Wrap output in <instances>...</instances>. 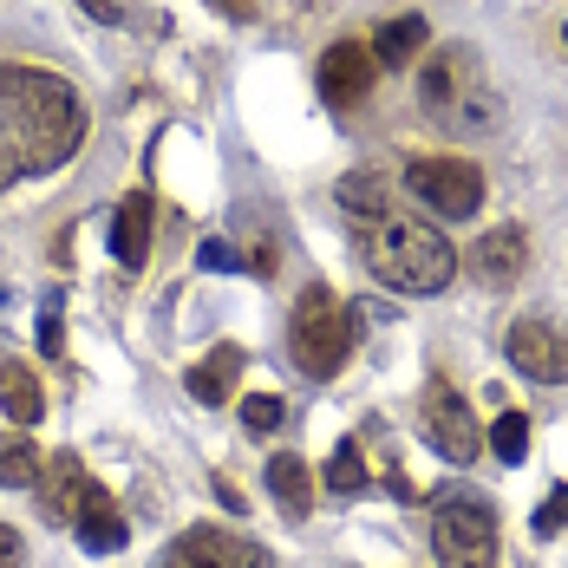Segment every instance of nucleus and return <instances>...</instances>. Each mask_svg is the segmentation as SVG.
<instances>
[{"label":"nucleus","instance_id":"423d86ee","mask_svg":"<svg viewBox=\"0 0 568 568\" xmlns=\"http://www.w3.org/2000/svg\"><path fill=\"white\" fill-rule=\"evenodd\" d=\"M405 190L445 223H464V216L484 210V171L470 158H412L405 164Z\"/></svg>","mask_w":568,"mask_h":568},{"label":"nucleus","instance_id":"dca6fc26","mask_svg":"<svg viewBox=\"0 0 568 568\" xmlns=\"http://www.w3.org/2000/svg\"><path fill=\"white\" fill-rule=\"evenodd\" d=\"M0 412H7L20 432L47 418V398H40V379H33V366H20V359H7V353H0Z\"/></svg>","mask_w":568,"mask_h":568},{"label":"nucleus","instance_id":"f3484780","mask_svg":"<svg viewBox=\"0 0 568 568\" xmlns=\"http://www.w3.org/2000/svg\"><path fill=\"white\" fill-rule=\"evenodd\" d=\"M268 490H275V504H282L294 523L314 510V470L301 464L294 452H282V457H268Z\"/></svg>","mask_w":568,"mask_h":568},{"label":"nucleus","instance_id":"7c9ffc66","mask_svg":"<svg viewBox=\"0 0 568 568\" xmlns=\"http://www.w3.org/2000/svg\"><path fill=\"white\" fill-rule=\"evenodd\" d=\"M562 47H568V27H562Z\"/></svg>","mask_w":568,"mask_h":568},{"label":"nucleus","instance_id":"2eb2a0df","mask_svg":"<svg viewBox=\"0 0 568 568\" xmlns=\"http://www.w3.org/2000/svg\"><path fill=\"white\" fill-rule=\"evenodd\" d=\"M112 255L124 262V268H138V262L151 255V196H144V190H131V196L118 203V216H112Z\"/></svg>","mask_w":568,"mask_h":568},{"label":"nucleus","instance_id":"a211bd4d","mask_svg":"<svg viewBox=\"0 0 568 568\" xmlns=\"http://www.w3.org/2000/svg\"><path fill=\"white\" fill-rule=\"evenodd\" d=\"M425 40H432L425 20H418V13H398V20H386V27L373 33V59H379V65H412Z\"/></svg>","mask_w":568,"mask_h":568},{"label":"nucleus","instance_id":"20e7f679","mask_svg":"<svg viewBox=\"0 0 568 568\" xmlns=\"http://www.w3.org/2000/svg\"><path fill=\"white\" fill-rule=\"evenodd\" d=\"M287 346H294V366H301L314 386L341 379L346 353H353V314L341 307V294H334L327 282H307V287H301L294 321H287Z\"/></svg>","mask_w":568,"mask_h":568},{"label":"nucleus","instance_id":"cd10ccee","mask_svg":"<svg viewBox=\"0 0 568 568\" xmlns=\"http://www.w3.org/2000/svg\"><path fill=\"white\" fill-rule=\"evenodd\" d=\"M79 7H85L92 20H105V27H118V20H124V0H79Z\"/></svg>","mask_w":568,"mask_h":568},{"label":"nucleus","instance_id":"393cba45","mask_svg":"<svg viewBox=\"0 0 568 568\" xmlns=\"http://www.w3.org/2000/svg\"><path fill=\"white\" fill-rule=\"evenodd\" d=\"M59 346H65V327H59V301H47V314H40V353L59 359Z\"/></svg>","mask_w":568,"mask_h":568},{"label":"nucleus","instance_id":"7ed1b4c3","mask_svg":"<svg viewBox=\"0 0 568 568\" xmlns=\"http://www.w3.org/2000/svg\"><path fill=\"white\" fill-rule=\"evenodd\" d=\"M418 99H425V112L438 118L445 131H490L497 118H504V99H497V85H490V72H484V59L470 53V47H432L425 65H418Z\"/></svg>","mask_w":568,"mask_h":568},{"label":"nucleus","instance_id":"9d476101","mask_svg":"<svg viewBox=\"0 0 568 568\" xmlns=\"http://www.w3.org/2000/svg\"><path fill=\"white\" fill-rule=\"evenodd\" d=\"M373 79H379V59H373V47H359V40H334V47L321 53V99H327L334 112L366 105V99H373Z\"/></svg>","mask_w":568,"mask_h":568},{"label":"nucleus","instance_id":"bb28decb","mask_svg":"<svg viewBox=\"0 0 568 568\" xmlns=\"http://www.w3.org/2000/svg\"><path fill=\"white\" fill-rule=\"evenodd\" d=\"M203 268H242V255L229 248V242H203V255H196Z\"/></svg>","mask_w":568,"mask_h":568},{"label":"nucleus","instance_id":"4468645a","mask_svg":"<svg viewBox=\"0 0 568 568\" xmlns=\"http://www.w3.org/2000/svg\"><path fill=\"white\" fill-rule=\"evenodd\" d=\"M242 366H248V353L242 346H210L196 366H190V398H203V405H223L229 393H235V379H242Z\"/></svg>","mask_w":568,"mask_h":568},{"label":"nucleus","instance_id":"6ab92c4d","mask_svg":"<svg viewBox=\"0 0 568 568\" xmlns=\"http://www.w3.org/2000/svg\"><path fill=\"white\" fill-rule=\"evenodd\" d=\"M341 210L353 216V223H359V216H366V223H373V216H386V210H393V196H386V176H379V171H353V176L341 183Z\"/></svg>","mask_w":568,"mask_h":568},{"label":"nucleus","instance_id":"1a4fd4ad","mask_svg":"<svg viewBox=\"0 0 568 568\" xmlns=\"http://www.w3.org/2000/svg\"><path fill=\"white\" fill-rule=\"evenodd\" d=\"M504 353H510V366L523 379H536V386H568V327H556V321H516Z\"/></svg>","mask_w":568,"mask_h":568},{"label":"nucleus","instance_id":"c756f323","mask_svg":"<svg viewBox=\"0 0 568 568\" xmlns=\"http://www.w3.org/2000/svg\"><path fill=\"white\" fill-rule=\"evenodd\" d=\"M7 183H13V171H7V164H0V190H7Z\"/></svg>","mask_w":568,"mask_h":568},{"label":"nucleus","instance_id":"412c9836","mask_svg":"<svg viewBox=\"0 0 568 568\" xmlns=\"http://www.w3.org/2000/svg\"><path fill=\"white\" fill-rule=\"evenodd\" d=\"M327 490H334V497H359V490H366V457H359L353 438L334 445V457H327Z\"/></svg>","mask_w":568,"mask_h":568},{"label":"nucleus","instance_id":"f257e3e1","mask_svg":"<svg viewBox=\"0 0 568 568\" xmlns=\"http://www.w3.org/2000/svg\"><path fill=\"white\" fill-rule=\"evenodd\" d=\"M85 138L79 92L47 65H0V164L13 176L59 171Z\"/></svg>","mask_w":568,"mask_h":568},{"label":"nucleus","instance_id":"aec40b11","mask_svg":"<svg viewBox=\"0 0 568 568\" xmlns=\"http://www.w3.org/2000/svg\"><path fill=\"white\" fill-rule=\"evenodd\" d=\"M40 464H47V457L33 452L27 438H7V445H0V490H27V484H40Z\"/></svg>","mask_w":568,"mask_h":568},{"label":"nucleus","instance_id":"c85d7f7f","mask_svg":"<svg viewBox=\"0 0 568 568\" xmlns=\"http://www.w3.org/2000/svg\"><path fill=\"white\" fill-rule=\"evenodd\" d=\"M216 13H229V20H255V0H210Z\"/></svg>","mask_w":568,"mask_h":568},{"label":"nucleus","instance_id":"5701e85b","mask_svg":"<svg viewBox=\"0 0 568 568\" xmlns=\"http://www.w3.org/2000/svg\"><path fill=\"white\" fill-rule=\"evenodd\" d=\"M287 425V405L275 393H255L242 398V432H255V438H268V432H282Z\"/></svg>","mask_w":568,"mask_h":568},{"label":"nucleus","instance_id":"f03ea898","mask_svg":"<svg viewBox=\"0 0 568 568\" xmlns=\"http://www.w3.org/2000/svg\"><path fill=\"white\" fill-rule=\"evenodd\" d=\"M359 262L393 287V294H445L457 275V248L445 229L425 223L418 210H386L359 235Z\"/></svg>","mask_w":568,"mask_h":568},{"label":"nucleus","instance_id":"ddd939ff","mask_svg":"<svg viewBox=\"0 0 568 568\" xmlns=\"http://www.w3.org/2000/svg\"><path fill=\"white\" fill-rule=\"evenodd\" d=\"M72 536H79V549L85 556H118L124 549V510H118V497L105 490V484H92V497H85V510H79V523H72Z\"/></svg>","mask_w":568,"mask_h":568},{"label":"nucleus","instance_id":"b1692460","mask_svg":"<svg viewBox=\"0 0 568 568\" xmlns=\"http://www.w3.org/2000/svg\"><path fill=\"white\" fill-rule=\"evenodd\" d=\"M556 529H568V490H556V497L536 510V536H556Z\"/></svg>","mask_w":568,"mask_h":568},{"label":"nucleus","instance_id":"4be33fe9","mask_svg":"<svg viewBox=\"0 0 568 568\" xmlns=\"http://www.w3.org/2000/svg\"><path fill=\"white\" fill-rule=\"evenodd\" d=\"M484 445L504 457V464H523V452H529V418H523V412H497V425H490Z\"/></svg>","mask_w":568,"mask_h":568},{"label":"nucleus","instance_id":"39448f33","mask_svg":"<svg viewBox=\"0 0 568 568\" xmlns=\"http://www.w3.org/2000/svg\"><path fill=\"white\" fill-rule=\"evenodd\" d=\"M432 556L438 568H497V516L484 497H438L432 510Z\"/></svg>","mask_w":568,"mask_h":568},{"label":"nucleus","instance_id":"a878e982","mask_svg":"<svg viewBox=\"0 0 568 568\" xmlns=\"http://www.w3.org/2000/svg\"><path fill=\"white\" fill-rule=\"evenodd\" d=\"M0 568H27V536L13 523H0Z\"/></svg>","mask_w":568,"mask_h":568},{"label":"nucleus","instance_id":"f8f14e48","mask_svg":"<svg viewBox=\"0 0 568 568\" xmlns=\"http://www.w3.org/2000/svg\"><path fill=\"white\" fill-rule=\"evenodd\" d=\"M523 268H529V235H523V223H504V229H490V235L470 242V275L484 287L523 282Z\"/></svg>","mask_w":568,"mask_h":568},{"label":"nucleus","instance_id":"0eeeda50","mask_svg":"<svg viewBox=\"0 0 568 568\" xmlns=\"http://www.w3.org/2000/svg\"><path fill=\"white\" fill-rule=\"evenodd\" d=\"M158 568H275V556H268L262 542L235 536V529H210V523H196V529H183L176 542L158 549Z\"/></svg>","mask_w":568,"mask_h":568},{"label":"nucleus","instance_id":"9b49d317","mask_svg":"<svg viewBox=\"0 0 568 568\" xmlns=\"http://www.w3.org/2000/svg\"><path fill=\"white\" fill-rule=\"evenodd\" d=\"M85 497H92V477H85V464L72 452H59L40 464V516L53 523V529H72L79 510H85Z\"/></svg>","mask_w":568,"mask_h":568},{"label":"nucleus","instance_id":"6e6552de","mask_svg":"<svg viewBox=\"0 0 568 568\" xmlns=\"http://www.w3.org/2000/svg\"><path fill=\"white\" fill-rule=\"evenodd\" d=\"M425 438L452 457V464H477V452H484V425L470 418V405L457 398L452 379H432L425 386Z\"/></svg>","mask_w":568,"mask_h":568}]
</instances>
